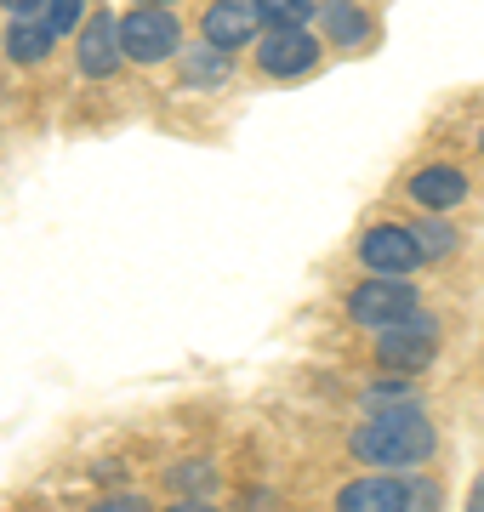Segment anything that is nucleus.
<instances>
[{
  "label": "nucleus",
  "mask_w": 484,
  "mask_h": 512,
  "mask_svg": "<svg viewBox=\"0 0 484 512\" xmlns=\"http://www.w3.org/2000/svg\"><path fill=\"white\" fill-rule=\"evenodd\" d=\"M57 35H52V23L46 18H12L6 23V57L18 63V69H40L46 57H52Z\"/></svg>",
  "instance_id": "obj_12"
},
{
  "label": "nucleus",
  "mask_w": 484,
  "mask_h": 512,
  "mask_svg": "<svg viewBox=\"0 0 484 512\" xmlns=\"http://www.w3.org/2000/svg\"><path fill=\"white\" fill-rule=\"evenodd\" d=\"M314 69H319L314 29H268L257 40V74H268V80H308Z\"/></svg>",
  "instance_id": "obj_6"
},
{
  "label": "nucleus",
  "mask_w": 484,
  "mask_h": 512,
  "mask_svg": "<svg viewBox=\"0 0 484 512\" xmlns=\"http://www.w3.org/2000/svg\"><path fill=\"white\" fill-rule=\"evenodd\" d=\"M262 29V12H257V0H211L205 6V18H200V40L205 46H217V52H240V46H251Z\"/></svg>",
  "instance_id": "obj_8"
},
{
  "label": "nucleus",
  "mask_w": 484,
  "mask_h": 512,
  "mask_svg": "<svg viewBox=\"0 0 484 512\" xmlns=\"http://www.w3.org/2000/svg\"><path fill=\"white\" fill-rule=\"evenodd\" d=\"M410 313H422V296H416V285L410 279H365V285H354L348 291V319L365 330H393V325H405Z\"/></svg>",
  "instance_id": "obj_2"
},
{
  "label": "nucleus",
  "mask_w": 484,
  "mask_h": 512,
  "mask_svg": "<svg viewBox=\"0 0 484 512\" xmlns=\"http://www.w3.org/2000/svg\"><path fill=\"white\" fill-rule=\"evenodd\" d=\"M359 262H365L376 279H410L428 262V251H422L416 228H405V222H376V228L359 234Z\"/></svg>",
  "instance_id": "obj_4"
},
{
  "label": "nucleus",
  "mask_w": 484,
  "mask_h": 512,
  "mask_svg": "<svg viewBox=\"0 0 484 512\" xmlns=\"http://www.w3.org/2000/svg\"><path fill=\"white\" fill-rule=\"evenodd\" d=\"M166 512H217V507H211V501H205V495H183V501H171Z\"/></svg>",
  "instance_id": "obj_21"
},
{
  "label": "nucleus",
  "mask_w": 484,
  "mask_h": 512,
  "mask_svg": "<svg viewBox=\"0 0 484 512\" xmlns=\"http://www.w3.org/2000/svg\"><path fill=\"white\" fill-rule=\"evenodd\" d=\"M120 46L131 63H166L183 52V23L171 6H131L120 18Z\"/></svg>",
  "instance_id": "obj_3"
},
{
  "label": "nucleus",
  "mask_w": 484,
  "mask_h": 512,
  "mask_svg": "<svg viewBox=\"0 0 484 512\" xmlns=\"http://www.w3.org/2000/svg\"><path fill=\"white\" fill-rule=\"evenodd\" d=\"M228 74H234V63H228V52H217V46H194V52H183V80L194 86V92H223Z\"/></svg>",
  "instance_id": "obj_14"
},
{
  "label": "nucleus",
  "mask_w": 484,
  "mask_h": 512,
  "mask_svg": "<svg viewBox=\"0 0 484 512\" xmlns=\"http://www.w3.org/2000/svg\"><path fill=\"white\" fill-rule=\"evenodd\" d=\"M479 148H484V126H479Z\"/></svg>",
  "instance_id": "obj_24"
},
{
  "label": "nucleus",
  "mask_w": 484,
  "mask_h": 512,
  "mask_svg": "<svg viewBox=\"0 0 484 512\" xmlns=\"http://www.w3.org/2000/svg\"><path fill=\"white\" fill-rule=\"evenodd\" d=\"M359 404H365V416L422 410V387H416V376H382V382H371L365 393H359Z\"/></svg>",
  "instance_id": "obj_13"
},
{
  "label": "nucleus",
  "mask_w": 484,
  "mask_h": 512,
  "mask_svg": "<svg viewBox=\"0 0 484 512\" xmlns=\"http://www.w3.org/2000/svg\"><path fill=\"white\" fill-rule=\"evenodd\" d=\"M416 473H371L336 490V512H410Z\"/></svg>",
  "instance_id": "obj_7"
},
{
  "label": "nucleus",
  "mask_w": 484,
  "mask_h": 512,
  "mask_svg": "<svg viewBox=\"0 0 484 512\" xmlns=\"http://www.w3.org/2000/svg\"><path fill=\"white\" fill-rule=\"evenodd\" d=\"M137 6H177V0H137Z\"/></svg>",
  "instance_id": "obj_23"
},
{
  "label": "nucleus",
  "mask_w": 484,
  "mask_h": 512,
  "mask_svg": "<svg viewBox=\"0 0 484 512\" xmlns=\"http://www.w3.org/2000/svg\"><path fill=\"white\" fill-rule=\"evenodd\" d=\"M473 512H484V478H479V490H473V501H467Z\"/></svg>",
  "instance_id": "obj_22"
},
{
  "label": "nucleus",
  "mask_w": 484,
  "mask_h": 512,
  "mask_svg": "<svg viewBox=\"0 0 484 512\" xmlns=\"http://www.w3.org/2000/svg\"><path fill=\"white\" fill-rule=\"evenodd\" d=\"M257 12L268 29H308V18H319L314 0H257Z\"/></svg>",
  "instance_id": "obj_16"
},
{
  "label": "nucleus",
  "mask_w": 484,
  "mask_h": 512,
  "mask_svg": "<svg viewBox=\"0 0 484 512\" xmlns=\"http://www.w3.org/2000/svg\"><path fill=\"white\" fill-rule=\"evenodd\" d=\"M405 194L422 205V211L445 217V211H456V205L467 200V171H462V165H445V160H439V165H422V171L405 183Z\"/></svg>",
  "instance_id": "obj_10"
},
{
  "label": "nucleus",
  "mask_w": 484,
  "mask_h": 512,
  "mask_svg": "<svg viewBox=\"0 0 484 512\" xmlns=\"http://www.w3.org/2000/svg\"><path fill=\"white\" fill-rule=\"evenodd\" d=\"M80 18H86V0H52V6H46L52 35H80Z\"/></svg>",
  "instance_id": "obj_18"
},
{
  "label": "nucleus",
  "mask_w": 484,
  "mask_h": 512,
  "mask_svg": "<svg viewBox=\"0 0 484 512\" xmlns=\"http://www.w3.org/2000/svg\"><path fill=\"white\" fill-rule=\"evenodd\" d=\"M0 6H6L12 18H46V6H52V0H0Z\"/></svg>",
  "instance_id": "obj_20"
},
{
  "label": "nucleus",
  "mask_w": 484,
  "mask_h": 512,
  "mask_svg": "<svg viewBox=\"0 0 484 512\" xmlns=\"http://www.w3.org/2000/svg\"><path fill=\"white\" fill-rule=\"evenodd\" d=\"M433 342H439V325L428 313H410L405 325H393L376 336V365L388 376H422L433 365Z\"/></svg>",
  "instance_id": "obj_5"
},
{
  "label": "nucleus",
  "mask_w": 484,
  "mask_h": 512,
  "mask_svg": "<svg viewBox=\"0 0 484 512\" xmlns=\"http://www.w3.org/2000/svg\"><path fill=\"white\" fill-rule=\"evenodd\" d=\"M410 228H416V239H422V251H428V262H445L450 251H456V245H462V239H456V228H450L445 217H422V222H410Z\"/></svg>",
  "instance_id": "obj_17"
},
{
  "label": "nucleus",
  "mask_w": 484,
  "mask_h": 512,
  "mask_svg": "<svg viewBox=\"0 0 484 512\" xmlns=\"http://www.w3.org/2000/svg\"><path fill=\"white\" fill-rule=\"evenodd\" d=\"M433 421L422 410H393V416H365L354 427V461L376 467V473H410V467H422L433 456Z\"/></svg>",
  "instance_id": "obj_1"
},
{
  "label": "nucleus",
  "mask_w": 484,
  "mask_h": 512,
  "mask_svg": "<svg viewBox=\"0 0 484 512\" xmlns=\"http://www.w3.org/2000/svg\"><path fill=\"white\" fill-rule=\"evenodd\" d=\"M120 57H126V46H120V18L97 12V18L80 23V35H75V69L86 74V80H109V74L120 69Z\"/></svg>",
  "instance_id": "obj_9"
},
{
  "label": "nucleus",
  "mask_w": 484,
  "mask_h": 512,
  "mask_svg": "<svg viewBox=\"0 0 484 512\" xmlns=\"http://www.w3.org/2000/svg\"><path fill=\"white\" fill-rule=\"evenodd\" d=\"M166 484H171L177 495H205L211 484H217V461H205V456L171 461V467H166Z\"/></svg>",
  "instance_id": "obj_15"
},
{
  "label": "nucleus",
  "mask_w": 484,
  "mask_h": 512,
  "mask_svg": "<svg viewBox=\"0 0 484 512\" xmlns=\"http://www.w3.org/2000/svg\"><path fill=\"white\" fill-rule=\"evenodd\" d=\"M314 23H319V35L331 40L336 52H354V46L371 40V12H365L359 0H325Z\"/></svg>",
  "instance_id": "obj_11"
},
{
  "label": "nucleus",
  "mask_w": 484,
  "mask_h": 512,
  "mask_svg": "<svg viewBox=\"0 0 484 512\" xmlns=\"http://www.w3.org/2000/svg\"><path fill=\"white\" fill-rule=\"evenodd\" d=\"M86 512H149V501H143L137 490H109V495H97Z\"/></svg>",
  "instance_id": "obj_19"
}]
</instances>
